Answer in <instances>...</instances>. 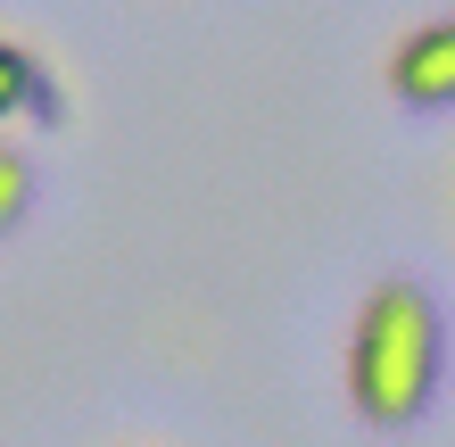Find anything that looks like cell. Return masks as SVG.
I'll return each mask as SVG.
<instances>
[{"label":"cell","mask_w":455,"mask_h":447,"mask_svg":"<svg viewBox=\"0 0 455 447\" xmlns=\"http://www.w3.org/2000/svg\"><path fill=\"white\" fill-rule=\"evenodd\" d=\"M381 84H389V100H406V108H455V17H431V25H414V34H397Z\"/></svg>","instance_id":"cell-2"},{"label":"cell","mask_w":455,"mask_h":447,"mask_svg":"<svg viewBox=\"0 0 455 447\" xmlns=\"http://www.w3.org/2000/svg\"><path fill=\"white\" fill-rule=\"evenodd\" d=\"M447 373V315L414 274H381L347 315V406L381 431L431 414Z\"/></svg>","instance_id":"cell-1"},{"label":"cell","mask_w":455,"mask_h":447,"mask_svg":"<svg viewBox=\"0 0 455 447\" xmlns=\"http://www.w3.org/2000/svg\"><path fill=\"white\" fill-rule=\"evenodd\" d=\"M17 116L59 124L67 92H59V67H42V50H25V42L0 34V124H17Z\"/></svg>","instance_id":"cell-3"},{"label":"cell","mask_w":455,"mask_h":447,"mask_svg":"<svg viewBox=\"0 0 455 447\" xmlns=\"http://www.w3.org/2000/svg\"><path fill=\"white\" fill-rule=\"evenodd\" d=\"M25 199H34V157H25L17 141H0V232L25 216Z\"/></svg>","instance_id":"cell-4"}]
</instances>
